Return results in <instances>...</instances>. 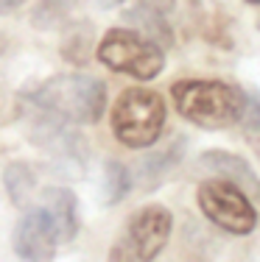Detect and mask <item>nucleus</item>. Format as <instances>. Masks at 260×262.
<instances>
[{"label": "nucleus", "instance_id": "1", "mask_svg": "<svg viewBox=\"0 0 260 262\" xmlns=\"http://www.w3.org/2000/svg\"><path fill=\"white\" fill-rule=\"evenodd\" d=\"M171 98L176 112L199 128H227L241 123L244 92L224 81H176L171 86Z\"/></svg>", "mask_w": 260, "mask_h": 262}, {"label": "nucleus", "instance_id": "2", "mask_svg": "<svg viewBox=\"0 0 260 262\" xmlns=\"http://www.w3.org/2000/svg\"><path fill=\"white\" fill-rule=\"evenodd\" d=\"M31 103L67 123H98L107 109V84L92 76L67 73L45 81L31 95Z\"/></svg>", "mask_w": 260, "mask_h": 262}, {"label": "nucleus", "instance_id": "3", "mask_svg": "<svg viewBox=\"0 0 260 262\" xmlns=\"http://www.w3.org/2000/svg\"><path fill=\"white\" fill-rule=\"evenodd\" d=\"M165 128V103L154 90L132 86L112 109V131L126 148H148Z\"/></svg>", "mask_w": 260, "mask_h": 262}, {"label": "nucleus", "instance_id": "4", "mask_svg": "<svg viewBox=\"0 0 260 262\" xmlns=\"http://www.w3.org/2000/svg\"><path fill=\"white\" fill-rule=\"evenodd\" d=\"M98 61L109 70L126 73L137 81H151L163 73L165 53L157 42L143 34H134L129 28H109L98 42Z\"/></svg>", "mask_w": 260, "mask_h": 262}, {"label": "nucleus", "instance_id": "5", "mask_svg": "<svg viewBox=\"0 0 260 262\" xmlns=\"http://www.w3.org/2000/svg\"><path fill=\"white\" fill-rule=\"evenodd\" d=\"M173 229V215L159 204L143 207L126 221L121 237L112 243L107 262H154Z\"/></svg>", "mask_w": 260, "mask_h": 262}, {"label": "nucleus", "instance_id": "6", "mask_svg": "<svg viewBox=\"0 0 260 262\" xmlns=\"http://www.w3.org/2000/svg\"><path fill=\"white\" fill-rule=\"evenodd\" d=\"M196 201L207 221H213L218 229L230 234H249L257 223V212L249 195L227 179L204 182L196 192Z\"/></svg>", "mask_w": 260, "mask_h": 262}, {"label": "nucleus", "instance_id": "7", "mask_svg": "<svg viewBox=\"0 0 260 262\" xmlns=\"http://www.w3.org/2000/svg\"><path fill=\"white\" fill-rule=\"evenodd\" d=\"M59 243L62 237L56 223L51 221V215L39 204L28 209L14 229V251L26 262H53Z\"/></svg>", "mask_w": 260, "mask_h": 262}, {"label": "nucleus", "instance_id": "8", "mask_svg": "<svg viewBox=\"0 0 260 262\" xmlns=\"http://www.w3.org/2000/svg\"><path fill=\"white\" fill-rule=\"evenodd\" d=\"M39 207L56 223L62 243H70L76 237V195L67 187H48L39 195Z\"/></svg>", "mask_w": 260, "mask_h": 262}, {"label": "nucleus", "instance_id": "9", "mask_svg": "<svg viewBox=\"0 0 260 262\" xmlns=\"http://www.w3.org/2000/svg\"><path fill=\"white\" fill-rule=\"evenodd\" d=\"M202 162L210 167V170L221 173V176L227 179V182H232L235 187H241V190H249V192H260V182L255 176V170L249 167V162L244 157H238V154H227V151H207L202 157Z\"/></svg>", "mask_w": 260, "mask_h": 262}, {"label": "nucleus", "instance_id": "10", "mask_svg": "<svg viewBox=\"0 0 260 262\" xmlns=\"http://www.w3.org/2000/svg\"><path fill=\"white\" fill-rule=\"evenodd\" d=\"M3 182H6V192H9L11 204L14 207H26L31 190H34V173L23 162H11L3 173Z\"/></svg>", "mask_w": 260, "mask_h": 262}, {"label": "nucleus", "instance_id": "11", "mask_svg": "<svg viewBox=\"0 0 260 262\" xmlns=\"http://www.w3.org/2000/svg\"><path fill=\"white\" fill-rule=\"evenodd\" d=\"M132 190V176L121 162H107V204H117Z\"/></svg>", "mask_w": 260, "mask_h": 262}, {"label": "nucleus", "instance_id": "12", "mask_svg": "<svg viewBox=\"0 0 260 262\" xmlns=\"http://www.w3.org/2000/svg\"><path fill=\"white\" fill-rule=\"evenodd\" d=\"M241 123L249 131H260V98L257 95H244V112Z\"/></svg>", "mask_w": 260, "mask_h": 262}, {"label": "nucleus", "instance_id": "13", "mask_svg": "<svg viewBox=\"0 0 260 262\" xmlns=\"http://www.w3.org/2000/svg\"><path fill=\"white\" fill-rule=\"evenodd\" d=\"M140 6L148 11H157V14H163V11H171L173 9V0H140Z\"/></svg>", "mask_w": 260, "mask_h": 262}, {"label": "nucleus", "instance_id": "14", "mask_svg": "<svg viewBox=\"0 0 260 262\" xmlns=\"http://www.w3.org/2000/svg\"><path fill=\"white\" fill-rule=\"evenodd\" d=\"M23 0H0V6H3V9H14V6H20Z\"/></svg>", "mask_w": 260, "mask_h": 262}, {"label": "nucleus", "instance_id": "15", "mask_svg": "<svg viewBox=\"0 0 260 262\" xmlns=\"http://www.w3.org/2000/svg\"><path fill=\"white\" fill-rule=\"evenodd\" d=\"M252 148H255V157H257V162H260V140H255V145H252Z\"/></svg>", "mask_w": 260, "mask_h": 262}, {"label": "nucleus", "instance_id": "16", "mask_svg": "<svg viewBox=\"0 0 260 262\" xmlns=\"http://www.w3.org/2000/svg\"><path fill=\"white\" fill-rule=\"evenodd\" d=\"M246 3H252V6H260V0H246Z\"/></svg>", "mask_w": 260, "mask_h": 262}]
</instances>
